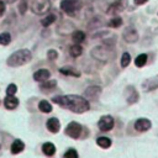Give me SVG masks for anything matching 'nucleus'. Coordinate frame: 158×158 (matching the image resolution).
<instances>
[{
  "mask_svg": "<svg viewBox=\"0 0 158 158\" xmlns=\"http://www.w3.org/2000/svg\"><path fill=\"white\" fill-rule=\"evenodd\" d=\"M148 0H135V4L136 5H143V4H146Z\"/></svg>",
  "mask_w": 158,
  "mask_h": 158,
  "instance_id": "35",
  "label": "nucleus"
},
{
  "mask_svg": "<svg viewBox=\"0 0 158 158\" xmlns=\"http://www.w3.org/2000/svg\"><path fill=\"white\" fill-rule=\"evenodd\" d=\"M142 89L144 91H152V90L158 89V74L154 75V77H152V78L146 79L142 83Z\"/></svg>",
  "mask_w": 158,
  "mask_h": 158,
  "instance_id": "12",
  "label": "nucleus"
},
{
  "mask_svg": "<svg viewBox=\"0 0 158 158\" xmlns=\"http://www.w3.org/2000/svg\"><path fill=\"white\" fill-rule=\"evenodd\" d=\"M11 42V35L9 32H2L0 33V44L2 46H7Z\"/></svg>",
  "mask_w": 158,
  "mask_h": 158,
  "instance_id": "26",
  "label": "nucleus"
},
{
  "mask_svg": "<svg viewBox=\"0 0 158 158\" xmlns=\"http://www.w3.org/2000/svg\"><path fill=\"white\" fill-rule=\"evenodd\" d=\"M46 127H47V130H48L49 132H52V133H57V132H59L60 122H59L58 118H56V117H51V118L47 120V122H46Z\"/></svg>",
  "mask_w": 158,
  "mask_h": 158,
  "instance_id": "14",
  "label": "nucleus"
},
{
  "mask_svg": "<svg viewBox=\"0 0 158 158\" xmlns=\"http://www.w3.org/2000/svg\"><path fill=\"white\" fill-rule=\"evenodd\" d=\"M9 2H14V1H16V0H7Z\"/></svg>",
  "mask_w": 158,
  "mask_h": 158,
  "instance_id": "36",
  "label": "nucleus"
},
{
  "mask_svg": "<svg viewBox=\"0 0 158 158\" xmlns=\"http://www.w3.org/2000/svg\"><path fill=\"white\" fill-rule=\"evenodd\" d=\"M152 122L148 118H138L135 122V130H137L138 132H146L151 128Z\"/></svg>",
  "mask_w": 158,
  "mask_h": 158,
  "instance_id": "13",
  "label": "nucleus"
},
{
  "mask_svg": "<svg viewBox=\"0 0 158 158\" xmlns=\"http://www.w3.org/2000/svg\"><path fill=\"white\" fill-rule=\"evenodd\" d=\"M57 86V80H54V79H52V80H44V81H42V84H41V89L42 90H51V89H53V88H56Z\"/></svg>",
  "mask_w": 158,
  "mask_h": 158,
  "instance_id": "23",
  "label": "nucleus"
},
{
  "mask_svg": "<svg viewBox=\"0 0 158 158\" xmlns=\"http://www.w3.org/2000/svg\"><path fill=\"white\" fill-rule=\"evenodd\" d=\"M146 63H147V54H146V53H142V54L137 56L136 59H135V65L138 67V68L143 67Z\"/></svg>",
  "mask_w": 158,
  "mask_h": 158,
  "instance_id": "25",
  "label": "nucleus"
},
{
  "mask_svg": "<svg viewBox=\"0 0 158 158\" xmlns=\"http://www.w3.org/2000/svg\"><path fill=\"white\" fill-rule=\"evenodd\" d=\"M5 10H6V5H5L4 1L0 0V16H2L5 14Z\"/></svg>",
  "mask_w": 158,
  "mask_h": 158,
  "instance_id": "34",
  "label": "nucleus"
},
{
  "mask_svg": "<svg viewBox=\"0 0 158 158\" xmlns=\"http://www.w3.org/2000/svg\"><path fill=\"white\" fill-rule=\"evenodd\" d=\"M91 56H93L95 59H98V60H107V59H110L111 57H114L115 53H114L110 48H107V47L98 46V47L93 48Z\"/></svg>",
  "mask_w": 158,
  "mask_h": 158,
  "instance_id": "4",
  "label": "nucleus"
},
{
  "mask_svg": "<svg viewBox=\"0 0 158 158\" xmlns=\"http://www.w3.org/2000/svg\"><path fill=\"white\" fill-rule=\"evenodd\" d=\"M52 101L57 105H59L63 109H67L75 114H84L90 109L89 100H86L84 96L80 95H57L52 99Z\"/></svg>",
  "mask_w": 158,
  "mask_h": 158,
  "instance_id": "1",
  "label": "nucleus"
},
{
  "mask_svg": "<svg viewBox=\"0 0 158 158\" xmlns=\"http://www.w3.org/2000/svg\"><path fill=\"white\" fill-rule=\"evenodd\" d=\"M0 149H1V144H0Z\"/></svg>",
  "mask_w": 158,
  "mask_h": 158,
  "instance_id": "37",
  "label": "nucleus"
},
{
  "mask_svg": "<svg viewBox=\"0 0 158 158\" xmlns=\"http://www.w3.org/2000/svg\"><path fill=\"white\" fill-rule=\"evenodd\" d=\"M49 0H33V2L31 4V10L37 15L46 14L49 10Z\"/></svg>",
  "mask_w": 158,
  "mask_h": 158,
  "instance_id": "5",
  "label": "nucleus"
},
{
  "mask_svg": "<svg viewBox=\"0 0 158 158\" xmlns=\"http://www.w3.org/2000/svg\"><path fill=\"white\" fill-rule=\"evenodd\" d=\"M31 59H32V53L28 49H19L7 58L6 63L10 67H21L27 64Z\"/></svg>",
  "mask_w": 158,
  "mask_h": 158,
  "instance_id": "2",
  "label": "nucleus"
},
{
  "mask_svg": "<svg viewBox=\"0 0 158 158\" xmlns=\"http://www.w3.org/2000/svg\"><path fill=\"white\" fill-rule=\"evenodd\" d=\"M63 157H64V158H79L78 152H77V149H74V148H69V149L64 153Z\"/></svg>",
  "mask_w": 158,
  "mask_h": 158,
  "instance_id": "30",
  "label": "nucleus"
},
{
  "mask_svg": "<svg viewBox=\"0 0 158 158\" xmlns=\"http://www.w3.org/2000/svg\"><path fill=\"white\" fill-rule=\"evenodd\" d=\"M49 77H51V72L48 69H38L33 74V79L36 81H41V83L47 80V79H49Z\"/></svg>",
  "mask_w": 158,
  "mask_h": 158,
  "instance_id": "16",
  "label": "nucleus"
},
{
  "mask_svg": "<svg viewBox=\"0 0 158 158\" xmlns=\"http://www.w3.org/2000/svg\"><path fill=\"white\" fill-rule=\"evenodd\" d=\"M23 149H25V143L21 139H15L12 142V144H11V148H10V151H11L12 154H19Z\"/></svg>",
  "mask_w": 158,
  "mask_h": 158,
  "instance_id": "18",
  "label": "nucleus"
},
{
  "mask_svg": "<svg viewBox=\"0 0 158 158\" xmlns=\"http://www.w3.org/2000/svg\"><path fill=\"white\" fill-rule=\"evenodd\" d=\"M19 99L15 95H6V98L4 99V105L7 110H14L19 106Z\"/></svg>",
  "mask_w": 158,
  "mask_h": 158,
  "instance_id": "15",
  "label": "nucleus"
},
{
  "mask_svg": "<svg viewBox=\"0 0 158 158\" xmlns=\"http://www.w3.org/2000/svg\"><path fill=\"white\" fill-rule=\"evenodd\" d=\"M38 109H40V111H42V112H44V114H48V112H51V111L53 110L52 105H51L47 100H41V101L38 102Z\"/></svg>",
  "mask_w": 158,
  "mask_h": 158,
  "instance_id": "22",
  "label": "nucleus"
},
{
  "mask_svg": "<svg viewBox=\"0 0 158 158\" xmlns=\"http://www.w3.org/2000/svg\"><path fill=\"white\" fill-rule=\"evenodd\" d=\"M125 96H126L127 104H130V105L136 104V102L138 101V98H139L137 90H136L133 86H131V85L126 88V90H125Z\"/></svg>",
  "mask_w": 158,
  "mask_h": 158,
  "instance_id": "10",
  "label": "nucleus"
},
{
  "mask_svg": "<svg viewBox=\"0 0 158 158\" xmlns=\"http://www.w3.org/2000/svg\"><path fill=\"white\" fill-rule=\"evenodd\" d=\"M26 6H27V1H26V0H22V1H21V5L19 6V10L21 11V14H25Z\"/></svg>",
  "mask_w": 158,
  "mask_h": 158,
  "instance_id": "33",
  "label": "nucleus"
},
{
  "mask_svg": "<svg viewBox=\"0 0 158 158\" xmlns=\"http://www.w3.org/2000/svg\"><path fill=\"white\" fill-rule=\"evenodd\" d=\"M126 7H127V0H116V1H114V2L109 6L107 14L115 15V14H118V12L123 11Z\"/></svg>",
  "mask_w": 158,
  "mask_h": 158,
  "instance_id": "9",
  "label": "nucleus"
},
{
  "mask_svg": "<svg viewBox=\"0 0 158 158\" xmlns=\"http://www.w3.org/2000/svg\"><path fill=\"white\" fill-rule=\"evenodd\" d=\"M101 94V88L98 86V85H91V86H88L84 91V98L86 100H98L99 96Z\"/></svg>",
  "mask_w": 158,
  "mask_h": 158,
  "instance_id": "8",
  "label": "nucleus"
},
{
  "mask_svg": "<svg viewBox=\"0 0 158 158\" xmlns=\"http://www.w3.org/2000/svg\"><path fill=\"white\" fill-rule=\"evenodd\" d=\"M130 62H131V56H130V53H127V52H125L122 56H121V67L122 68H126L128 64H130Z\"/></svg>",
  "mask_w": 158,
  "mask_h": 158,
  "instance_id": "29",
  "label": "nucleus"
},
{
  "mask_svg": "<svg viewBox=\"0 0 158 158\" xmlns=\"http://www.w3.org/2000/svg\"><path fill=\"white\" fill-rule=\"evenodd\" d=\"M96 144H98L99 147H101V148H104V149H106V148H109V147H111V144H112V142H111V139H110L109 137H105V136H101V137H98V138H96Z\"/></svg>",
  "mask_w": 158,
  "mask_h": 158,
  "instance_id": "21",
  "label": "nucleus"
},
{
  "mask_svg": "<svg viewBox=\"0 0 158 158\" xmlns=\"http://www.w3.org/2000/svg\"><path fill=\"white\" fill-rule=\"evenodd\" d=\"M59 72L63 74V75H69V77H80V72L78 69H75L74 67L72 65H65V67H62L59 68Z\"/></svg>",
  "mask_w": 158,
  "mask_h": 158,
  "instance_id": "17",
  "label": "nucleus"
},
{
  "mask_svg": "<svg viewBox=\"0 0 158 158\" xmlns=\"http://www.w3.org/2000/svg\"><path fill=\"white\" fill-rule=\"evenodd\" d=\"M72 40L75 43H81L85 40V33L83 31H74L73 35H72Z\"/></svg>",
  "mask_w": 158,
  "mask_h": 158,
  "instance_id": "24",
  "label": "nucleus"
},
{
  "mask_svg": "<svg viewBox=\"0 0 158 158\" xmlns=\"http://www.w3.org/2000/svg\"><path fill=\"white\" fill-rule=\"evenodd\" d=\"M114 125H115L114 117L110 116V115H104V116H101L100 120H99V122H98V126H99V128H100L101 131H110V130H112Z\"/></svg>",
  "mask_w": 158,
  "mask_h": 158,
  "instance_id": "7",
  "label": "nucleus"
},
{
  "mask_svg": "<svg viewBox=\"0 0 158 158\" xmlns=\"http://www.w3.org/2000/svg\"><path fill=\"white\" fill-rule=\"evenodd\" d=\"M56 21V16L53 15V14H51V15H47L42 21H41V23H42V26H44V27H47V26H49V25H52L53 22Z\"/></svg>",
  "mask_w": 158,
  "mask_h": 158,
  "instance_id": "28",
  "label": "nucleus"
},
{
  "mask_svg": "<svg viewBox=\"0 0 158 158\" xmlns=\"http://www.w3.org/2000/svg\"><path fill=\"white\" fill-rule=\"evenodd\" d=\"M107 25L110 26V27H114V28H117V27H120L121 25H122V19L121 17H118V16H116V17H112L109 22H107Z\"/></svg>",
  "mask_w": 158,
  "mask_h": 158,
  "instance_id": "27",
  "label": "nucleus"
},
{
  "mask_svg": "<svg viewBox=\"0 0 158 158\" xmlns=\"http://www.w3.org/2000/svg\"><path fill=\"white\" fill-rule=\"evenodd\" d=\"M69 54L74 58L77 57H80L83 54V47L80 46V43H74L73 46H70L69 48Z\"/></svg>",
  "mask_w": 158,
  "mask_h": 158,
  "instance_id": "20",
  "label": "nucleus"
},
{
  "mask_svg": "<svg viewBox=\"0 0 158 158\" xmlns=\"http://www.w3.org/2000/svg\"><path fill=\"white\" fill-rule=\"evenodd\" d=\"M81 128L83 127H81L80 123H78L75 121H72L65 127V135L72 137V138H74V139H78L80 137V135H81Z\"/></svg>",
  "mask_w": 158,
  "mask_h": 158,
  "instance_id": "6",
  "label": "nucleus"
},
{
  "mask_svg": "<svg viewBox=\"0 0 158 158\" xmlns=\"http://www.w3.org/2000/svg\"><path fill=\"white\" fill-rule=\"evenodd\" d=\"M122 37L123 40L127 42V43H135L138 41V33L137 31L133 28V27H127L123 33H122Z\"/></svg>",
  "mask_w": 158,
  "mask_h": 158,
  "instance_id": "11",
  "label": "nucleus"
},
{
  "mask_svg": "<svg viewBox=\"0 0 158 158\" xmlns=\"http://www.w3.org/2000/svg\"><path fill=\"white\" fill-rule=\"evenodd\" d=\"M57 57H58V52H57L56 49H49V51L47 52V58H48L49 60H56Z\"/></svg>",
  "mask_w": 158,
  "mask_h": 158,
  "instance_id": "32",
  "label": "nucleus"
},
{
  "mask_svg": "<svg viewBox=\"0 0 158 158\" xmlns=\"http://www.w3.org/2000/svg\"><path fill=\"white\" fill-rule=\"evenodd\" d=\"M81 0H62L60 9L69 16H74L81 9Z\"/></svg>",
  "mask_w": 158,
  "mask_h": 158,
  "instance_id": "3",
  "label": "nucleus"
},
{
  "mask_svg": "<svg viewBox=\"0 0 158 158\" xmlns=\"http://www.w3.org/2000/svg\"><path fill=\"white\" fill-rule=\"evenodd\" d=\"M42 152L48 156V157H52L54 153H56V146L52 143V142H46L42 144Z\"/></svg>",
  "mask_w": 158,
  "mask_h": 158,
  "instance_id": "19",
  "label": "nucleus"
},
{
  "mask_svg": "<svg viewBox=\"0 0 158 158\" xmlns=\"http://www.w3.org/2000/svg\"><path fill=\"white\" fill-rule=\"evenodd\" d=\"M17 91V86L15 84H9L6 88V95H15Z\"/></svg>",
  "mask_w": 158,
  "mask_h": 158,
  "instance_id": "31",
  "label": "nucleus"
}]
</instances>
